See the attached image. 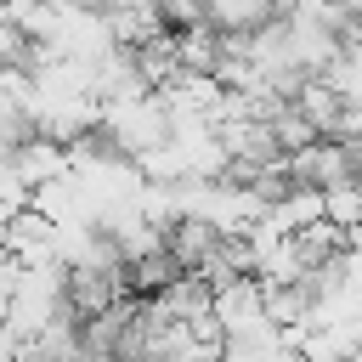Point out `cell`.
<instances>
[{
	"instance_id": "5b68a950",
	"label": "cell",
	"mask_w": 362,
	"mask_h": 362,
	"mask_svg": "<svg viewBox=\"0 0 362 362\" xmlns=\"http://www.w3.org/2000/svg\"><path fill=\"white\" fill-rule=\"evenodd\" d=\"M272 6H277V17H294V11L305 6V0H272Z\"/></svg>"
},
{
	"instance_id": "3957f363",
	"label": "cell",
	"mask_w": 362,
	"mask_h": 362,
	"mask_svg": "<svg viewBox=\"0 0 362 362\" xmlns=\"http://www.w3.org/2000/svg\"><path fill=\"white\" fill-rule=\"evenodd\" d=\"M294 107H300V119L322 136V141H339L345 136V119H351V102L328 85V79H311L300 96H294Z\"/></svg>"
},
{
	"instance_id": "277c9868",
	"label": "cell",
	"mask_w": 362,
	"mask_h": 362,
	"mask_svg": "<svg viewBox=\"0 0 362 362\" xmlns=\"http://www.w3.org/2000/svg\"><path fill=\"white\" fill-rule=\"evenodd\" d=\"M181 277H192L170 249H158V255H147V260H136L130 266V300H164Z\"/></svg>"
},
{
	"instance_id": "7a4b0ae2",
	"label": "cell",
	"mask_w": 362,
	"mask_h": 362,
	"mask_svg": "<svg viewBox=\"0 0 362 362\" xmlns=\"http://www.w3.org/2000/svg\"><path fill=\"white\" fill-rule=\"evenodd\" d=\"M164 249H170V255L198 277V272L226 249V232H221V226H209V221H198V215H187V221H175V226L164 232Z\"/></svg>"
},
{
	"instance_id": "6da1fadb",
	"label": "cell",
	"mask_w": 362,
	"mask_h": 362,
	"mask_svg": "<svg viewBox=\"0 0 362 362\" xmlns=\"http://www.w3.org/2000/svg\"><path fill=\"white\" fill-rule=\"evenodd\" d=\"M277 23L272 0H209L204 6V28H215L221 40H255Z\"/></svg>"
}]
</instances>
